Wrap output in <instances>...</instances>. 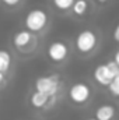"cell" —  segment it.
<instances>
[{
	"mask_svg": "<svg viewBox=\"0 0 119 120\" xmlns=\"http://www.w3.org/2000/svg\"><path fill=\"white\" fill-rule=\"evenodd\" d=\"M35 88L39 92L46 94L48 96H55L58 88H59V80L56 75H51V77H39L35 82Z\"/></svg>",
	"mask_w": 119,
	"mask_h": 120,
	"instance_id": "cell-1",
	"label": "cell"
},
{
	"mask_svg": "<svg viewBox=\"0 0 119 120\" xmlns=\"http://www.w3.org/2000/svg\"><path fill=\"white\" fill-rule=\"evenodd\" d=\"M48 21V17H46V13L42 11V10H32L27 14V18H25V27L30 31H41L45 24Z\"/></svg>",
	"mask_w": 119,
	"mask_h": 120,
	"instance_id": "cell-2",
	"label": "cell"
},
{
	"mask_svg": "<svg viewBox=\"0 0 119 120\" xmlns=\"http://www.w3.org/2000/svg\"><path fill=\"white\" fill-rule=\"evenodd\" d=\"M97 43V38H95V34L92 31H83L79 34L77 36V41H76V45H77V49L83 53L90 52Z\"/></svg>",
	"mask_w": 119,
	"mask_h": 120,
	"instance_id": "cell-3",
	"label": "cell"
},
{
	"mask_svg": "<svg viewBox=\"0 0 119 120\" xmlns=\"http://www.w3.org/2000/svg\"><path fill=\"white\" fill-rule=\"evenodd\" d=\"M70 99L76 103H83L88 99L90 96V88L86 84H74L69 91Z\"/></svg>",
	"mask_w": 119,
	"mask_h": 120,
	"instance_id": "cell-4",
	"label": "cell"
},
{
	"mask_svg": "<svg viewBox=\"0 0 119 120\" xmlns=\"http://www.w3.org/2000/svg\"><path fill=\"white\" fill-rule=\"evenodd\" d=\"M48 55L49 57L55 61H60L67 56V46L62 42H55L49 46L48 49Z\"/></svg>",
	"mask_w": 119,
	"mask_h": 120,
	"instance_id": "cell-5",
	"label": "cell"
},
{
	"mask_svg": "<svg viewBox=\"0 0 119 120\" xmlns=\"http://www.w3.org/2000/svg\"><path fill=\"white\" fill-rule=\"evenodd\" d=\"M114 77H116V75H114V74L108 70L107 64L98 66V67L95 68V71H94V78H95L97 82H99L101 85H108V84L112 81Z\"/></svg>",
	"mask_w": 119,
	"mask_h": 120,
	"instance_id": "cell-6",
	"label": "cell"
},
{
	"mask_svg": "<svg viewBox=\"0 0 119 120\" xmlns=\"http://www.w3.org/2000/svg\"><path fill=\"white\" fill-rule=\"evenodd\" d=\"M114 115H115V110L109 105H104V106L98 108L97 109V113H95L97 120H111L114 117Z\"/></svg>",
	"mask_w": 119,
	"mask_h": 120,
	"instance_id": "cell-7",
	"label": "cell"
},
{
	"mask_svg": "<svg viewBox=\"0 0 119 120\" xmlns=\"http://www.w3.org/2000/svg\"><path fill=\"white\" fill-rule=\"evenodd\" d=\"M31 41V34L28 31H21V32H18V34H16L14 35V45L17 46V48H24V46H27L28 43H30Z\"/></svg>",
	"mask_w": 119,
	"mask_h": 120,
	"instance_id": "cell-8",
	"label": "cell"
},
{
	"mask_svg": "<svg viewBox=\"0 0 119 120\" xmlns=\"http://www.w3.org/2000/svg\"><path fill=\"white\" fill-rule=\"evenodd\" d=\"M49 99H51V96H48V95L44 94V92L36 91V92L31 96V103H32L35 108H42V106L46 105V102H48Z\"/></svg>",
	"mask_w": 119,
	"mask_h": 120,
	"instance_id": "cell-9",
	"label": "cell"
},
{
	"mask_svg": "<svg viewBox=\"0 0 119 120\" xmlns=\"http://www.w3.org/2000/svg\"><path fill=\"white\" fill-rule=\"evenodd\" d=\"M10 64H11V56H10V53L6 52V50H0V71L1 73L7 71L8 67H10Z\"/></svg>",
	"mask_w": 119,
	"mask_h": 120,
	"instance_id": "cell-10",
	"label": "cell"
},
{
	"mask_svg": "<svg viewBox=\"0 0 119 120\" xmlns=\"http://www.w3.org/2000/svg\"><path fill=\"white\" fill-rule=\"evenodd\" d=\"M73 10H74V13L76 14H79V15H81V14H84L86 13V10H87V1L86 0H76V1H73Z\"/></svg>",
	"mask_w": 119,
	"mask_h": 120,
	"instance_id": "cell-11",
	"label": "cell"
},
{
	"mask_svg": "<svg viewBox=\"0 0 119 120\" xmlns=\"http://www.w3.org/2000/svg\"><path fill=\"white\" fill-rule=\"evenodd\" d=\"M108 87H109L111 92H112L115 96H118L119 95V75H116V77L112 78V81L108 84Z\"/></svg>",
	"mask_w": 119,
	"mask_h": 120,
	"instance_id": "cell-12",
	"label": "cell"
},
{
	"mask_svg": "<svg viewBox=\"0 0 119 120\" xmlns=\"http://www.w3.org/2000/svg\"><path fill=\"white\" fill-rule=\"evenodd\" d=\"M73 1H74V0H53L55 6H56L58 8H60V10H67V8H70L71 4H73Z\"/></svg>",
	"mask_w": 119,
	"mask_h": 120,
	"instance_id": "cell-13",
	"label": "cell"
},
{
	"mask_svg": "<svg viewBox=\"0 0 119 120\" xmlns=\"http://www.w3.org/2000/svg\"><path fill=\"white\" fill-rule=\"evenodd\" d=\"M20 0H3V3H6V4H8V6H14V4H17Z\"/></svg>",
	"mask_w": 119,
	"mask_h": 120,
	"instance_id": "cell-14",
	"label": "cell"
},
{
	"mask_svg": "<svg viewBox=\"0 0 119 120\" xmlns=\"http://www.w3.org/2000/svg\"><path fill=\"white\" fill-rule=\"evenodd\" d=\"M114 39H115V41H118V39H119V28H116V30H115V34H114Z\"/></svg>",
	"mask_w": 119,
	"mask_h": 120,
	"instance_id": "cell-15",
	"label": "cell"
},
{
	"mask_svg": "<svg viewBox=\"0 0 119 120\" xmlns=\"http://www.w3.org/2000/svg\"><path fill=\"white\" fill-rule=\"evenodd\" d=\"M114 61L119 64V53H116V55H115V60H114Z\"/></svg>",
	"mask_w": 119,
	"mask_h": 120,
	"instance_id": "cell-16",
	"label": "cell"
},
{
	"mask_svg": "<svg viewBox=\"0 0 119 120\" xmlns=\"http://www.w3.org/2000/svg\"><path fill=\"white\" fill-rule=\"evenodd\" d=\"M3 80H4V73H1V71H0V82H1Z\"/></svg>",
	"mask_w": 119,
	"mask_h": 120,
	"instance_id": "cell-17",
	"label": "cell"
},
{
	"mask_svg": "<svg viewBox=\"0 0 119 120\" xmlns=\"http://www.w3.org/2000/svg\"><path fill=\"white\" fill-rule=\"evenodd\" d=\"M90 120H97V119H90Z\"/></svg>",
	"mask_w": 119,
	"mask_h": 120,
	"instance_id": "cell-18",
	"label": "cell"
},
{
	"mask_svg": "<svg viewBox=\"0 0 119 120\" xmlns=\"http://www.w3.org/2000/svg\"><path fill=\"white\" fill-rule=\"evenodd\" d=\"M99 1H105V0H99Z\"/></svg>",
	"mask_w": 119,
	"mask_h": 120,
	"instance_id": "cell-19",
	"label": "cell"
}]
</instances>
